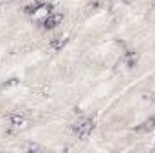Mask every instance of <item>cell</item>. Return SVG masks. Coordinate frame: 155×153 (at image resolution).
Instances as JSON below:
<instances>
[{"mask_svg":"<svg viewBox=\"0 0 155 153\" xmlns=\"http://www.w3.org/2000/svg\"><path fill=\"white\" fill-rule=\"evenodd\" d=\"M71 130L74 132V135L79 139H87L92 132H94V119L88 115H81L71 124Z\"/></svg>","mask_w":155,"mask_h":153,"instance_id":"1","label":"cell"},{"mask_svg":"<svg viewBox=\"0 0 155 153\" xmlns=\"http://www.w3.org/2000/svg\"><path fill=\"white\" fill-rule=\"evenodd\" d=\"M61 22H63V16H61L60 13H54V11H52V13L41 22V27H43L45 31H52V29H56Z\"/></svg>","mask_w":155,"mask_h":153,"instance_id":"2","label":"cell"},{"mask_svg":"<svg viewBox=\"0 0 155 153\" xmlns=\"http://www.w3.org/2000/svg\"><path fill=\"white\" fill-rule=\"evenodd\" d=\"M67 36H54V38L49 40V49L51 50H54V52H60V50H63V47L67 45Z\"/></svg>","mask_w":155,"mask_h":153,"instance_id":"3","label":"cell"},{"mask_svg":"<svg viewBox=\"0 0 155 153\" xmlns=\"http://www.w3.org/2000/svg\"><path fill=\"white\" fill-rule=\"evenodd\" d=\"M137 61H139L137 52H134V50H126V52L123 54V65H124L126 69H134V67L137 65Z\"/></svg>","mask_w":155,"mask_h":153,"instance_id":"4","label":"cell"},{"mask_svg":"<svg viewBox=\"0 0 155 153\" xmlns=\"http://www.w3.org/2000/svg\"><path fill=\"white\" fill-rule=\"evenodd\" d=\"M51 13H52L51 5H47V4H41L38 9H36V13L33 15V20H36V22H40V24H41V22H43V20H45V18H47Z\"/></svg>","mask_w":155,"mask_h":153,"instance_id":"5","label":"cell"},{"mask_svg":"<svg viewBox=\"0 0 155 153\" xmlns=\"http://www.w3.org/2000/svg\"><path fill=\"white\" fill-rule=\"evenodd\" d=\"M25 117L22 114H13V115H9V126L13 128V130H22L24 126H25Z\"/></svg>","mask_w":155,"mask_h":153,"instance_id":"6","label":"cell"},{"mask_svg":"<svg viewBox=\"0 0 155 153\" xmlns=\"http://www.w3.org/2000/svg\"><path fill=\"white\" fill-rule=\"evenodd\" d=\"M40 5H41V2H38V0H36V2H31V4H27V5L24 7V13H25V15H29V16H33Z\"/></svg>","mask_w":155,"mask_h":153,"instance_id":"7","label":"cell"},{"mask_svg":"<svg viewBox=\"0 0 155 153\" xmlns=\"http://www.w3.org/2000/svg\"><path fill=\"white\" fill-rule=\"evenodd\" d=\"M143 130H144V132H152V130H155V115L148 117V119L143 122Z\"/></svg>","mask_w":155,"mask_h":153,"instance_id":"8","label":"cell"}]
</instances>
